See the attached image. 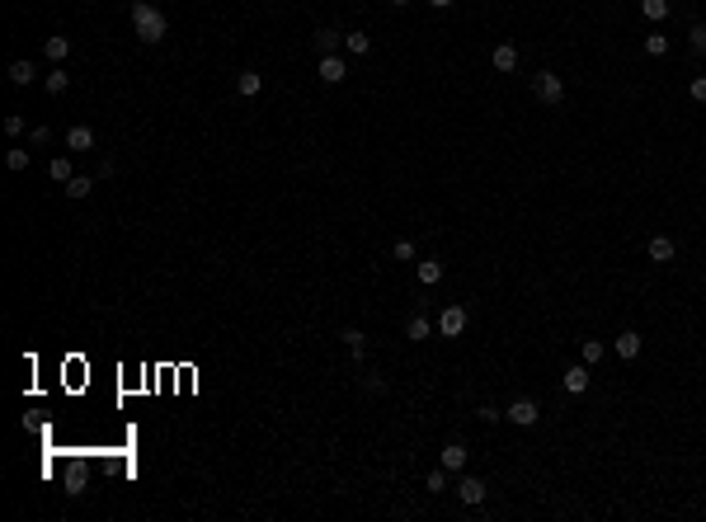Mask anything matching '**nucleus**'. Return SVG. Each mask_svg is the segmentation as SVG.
I'll use <instances>...</instances> for the list:
<instances>
[{
	"label": "nucleus",
	"instance_id": "28",
	"mask_svg": "<svg viewBox=\"0 0 706 522\" xmlns=\"http://www.w3.org/2000/svg\"><path fill=\"white\" fill-rule=\"evenodd\" d=\"M391 254H396V259H400V264H410V259H414V254H419V245H414V240H396V245H391Z\"/></svg>",
	"mask_w": 706,
	"mask_h": 522
},
{
	"label": "nucleus",
	"instance_id": "5",
	"mask_svg": "<svg viewBox=\"0 0 706 522\" xmlns=\"http://www.w3.org/2000/svg\"><path fill=\"white\" fill-rule=\"evenodd\" d=\"M462 330H466V311H462V306H443V316H438V334H443V339H457Z\"/></svg>",
	"mask_w": 706,
	"mask_h": 522
},
{
	"label": "nucleus",
	"instance_id": "31",
	"mask_svg": "<svg viewBox=\"0 0 706 522\" xmlns=\"http://www.w3.org/2000/svg\"><path fill=\"white\" fill-rule=\"evenodd\" d=\"M29 142H33V146H47V142H52V127H43V123H38V127L29 132Z\"/></svg>",
	"mask_w": 706,
	"mask_h": 522
},
{
	"label": "nucleus",
	"instance_id": "26",
	"mask_svg": "<svg viewBox=\"0 0 706 522\" xmlns=\"http://www.w3.org/2000/svg\"><path fill=\"white\" fill-rule=\"evenodd\" d=\"M603 353H608V348L598 344V339H584V348H580V358H584L589 367H598V363H603Z\"/></svg>",
	"mask_w": 706,
	"mask_h": 522
},
{
	"label": "nucleus",
	"instance_id": "22",
	"mask_svg": "<svg viewBox=\"0 0 706 522\" xmlns=\"http://www.w3.org/2000/svg\"><path fill=\"white\" fill-rule=\"evenodd\" d=\"M645 52H650V57H664V52H669V33H645Z\"/></svg>",
	"mask_w": 706,
	"mask_h": 522
},
{
	"label": "nucleus",
	"instance_id": "1",
	"mask_svg": "<svg viewBox=\"0 0 706 522\" xmlns=\"http://www.w3.org/2000/svg\"><path fill=\"white\" fill-rule=\"evenodd\" d=\"M132 29H137L141 43H165V33H170V19L160 15L156 5H146V0H132Z\"/></svg>",
	"mask_w": 706,
	"mask_h": 522
},
{
	"label": "nucleus",
	"instance_id": "34",
	"mask_svg": "<svg viewBox=\"0 0 706 522\" xmlns=\"http://www.w3.org/2000/svg\"><path fill=\"white\" fill-rule=\"evenodd\" d=\"M5 132H10V137H19V132H24V118H19V113H10V118H5Z\"/></svg>",
	"mask_w": 706,
	"mask_h": 522
},
{
	"label": "nucleus",
	"instance_id": "13",
	"mask_svg": "<svg viewBox=\"0 0 706 522\" xmlns=\"http://www.w3.org/2000/svg\"><path fill=\"white\" fill-rule=\"evenodd\" d=\"M433 330H438V325H433L429 316H410V320H405V339H414V344H424Z\"/></svg>",
	"mask_w": 706,
	"mask_h": 522
},
{
	"label": "nucleus",
	"instance_id": "18",
	"mask_svg": "<svg viewBox=\"0 0 706 522\" xmlns=\"http://www.w3.org/2000/svg\"><path fill=\"white\" fill-rule=\"evenodd\" d=\"M235 90H240L245 99H254L259 90H264V76H259V71H240V80H235Z\"/></svg>",
	"mask_w": 706,
	"mask_h": 522
},
{
	"label": "nucleus",
	"instance_id": "21",
	"mask_svg": "<svg viewBox=\"0 0 706 522\" xmlns=\"http://www.w3.org/2000/svg\"><path fill=\"white\" fill-rule=\"evenodd\" d=\"M419 283L424 287L443 283V259H419Z\"/></svg>",
	"mask_w": 706,
	"mask_h": 522
},
{
	"label": "nucleus",
	"instance_id": "6",
	"mask_svg": "<svg viewBox=\"0 0 706 522\" xmlns=\"http://www.w3.org/2000/svg\"><path fill=\"white\" fill-rule=\"evenodd\" d=\"M641 344H645V339L636 330H622L617 339H612V353H617L622 363H631V358H641Z\"/></svg>",
	"mask_w": 706,
	"mask_h": 522
},
{
	"label": "nucleus",
	"instance_id": "36",
	"mask_svg": "<svg viewBox=\"0 0 706 522\" xmlns=\"http://www.w3.org/2000/svg\"><path fill=\"white\" fill-rule=\"evenodd\" d=\"M429 5H433V10H452V0H429Z\"/></svg>",
	"mask_w": 706,
	"mask_h": 522
},
{
	"label": "nucleus",
	"instance_id": "4",
	"mask_svg": "<svg viewBox=\"0 0 706 522\" xmlns=\"http://www.w3.org/2000/svg\"><path fill=\"white\" fill-rule=\"evenodd\" d=\"M457 499L471 504V508L485 504V480H481V475H462V480H457Z\"/></svg>",
	"mask_w": 706,
	"mask_h": 522
},
{
	"label": "nucleus",
	"instance_id": "7",
	"mask_svg": "<svg viewBox=\"0 0 706 522\" xmlns=\"http://www.w3.org/2000/svg\"><path fill=\"white\" fill-rule=\"evenodd\" d=\"M320 80H325V85H344V80H348V66H344V57H339V52L320 57Z\"/></svg>",
	"mask_w": 706,
	"mask_h": 522
},
{
	"label": "nucleus",
	"instance_id": "33",
	"mask_svg": "<svg viewBox=\"0 0 706 522\" xmlns=\"http://www.w3.org/2000/svg\"><path fill=\"white\" fill-rule=\"evenodd\" d=\"M80 490H85V475L71 471V475H66V494H80Z\"/></svg>",
	"mask_w": 706,
	"mask_h": 522
},
{
	"label": "nucleus",
	"instance_id": "23",
	"mask_svg": "<svg viewBox=\"0 0 706 522\" xmlns=\"http://www.w3.org/2000/svg\"><path fill=\"white\" fill-rule=\"evenodd\" d=\"M94 184L85 179V174H76V179H66V198H90Z\"/></svg>",
	"mask_w": 706,
	"mask_h": 522
},
{
	"label": "nucleus",
	"instance_id": "25",
	"mask_svg": "<svg viewBox=\"0 0 706 522\" xmlns=\"http://www.w3.org/2000/svg\"><path fill=\"white\" fill-rule=\"evenodd\" d=\"M47 174H52L57 184H66V179H76V174H71V160H66V156H52V165H47Z\"/></svg>",
	"mask_w": 706,
	"mask_h": 522
},
{
	"label": "nucleus",
	"instance_id": "2",
	"mask_svg": "<svg viewBox=\"0 0 706 522\" xmlns=\"http://www.w3.org/2000/svg\"><path fill=\"white\" fill-rule=\"evenodd\" d=\"M504 419H509V424H518V428H532L537 419H542V405H537L532 396H523V400H514V405L504 410Z\"/></svg>",
	"mask_w": 706,
	"mask_h": 522
},
{
	"label": "nucleus",
	"instance_id": "35",
	"mask_svg": "<svg viewBox=\"0 0 706 522\" xmlns=\"http://www.w3.org/2000/svg\"><path fill=\"white\" fill-rule=\"evenodd\" d=\"M495 419H504V410H495V405H481V424H495Z\"/></svg>",
	"mask_w": 706,
	"mask_h": 522
},
{
	"label": "nucleus",
	"instance_id": "24",
	"mask_svg": "<svg viewBox=\"0 0 706 522\" xmlns=\"http://www.w3.org/2000/svg\"><path fill=\"white\" fill-rule=\"evenodd\" d=\"M641 15L655 19V24H659V19H669V0H641Z\"/></svg>",
	"mask_w": 706,
	"mask_h": 522
},
{
	"label": "nucleus",
	"instance_id": "11",
	"mask_svg": "<svg viewBox=\"0 0 706 522\" xmlns=\"http://www.w3.org/2000/svg\"><path fill=\"white\" fill-rule=\"evenodd\" d=\"M339 339H344V348L353 353V363H362V358H367V334H362L358 325H348V330L339 334Z\"/></svg>",
	"mask_w": 706,
	"mask_h": 522
},
{
	"label": "nucleus",
	"instance_id": "32",
	"mask_svg": "<svg viewBox=\"0 0 706 522\" xmlns=\"http://www.w3.org/2000/svg\"><path fill=\"white\" fill-rule=\"evenodd\" d=\"M688 95L697 99V104H706V76H697V80H692V85H688Z\"/></svg>",
	"mask_w": 706,
	"mask_h": 522
},
{
	"label": "nucleus",
	"instance_id": "20",
	"mask_svg": "<svg viewBox=\"0 0 706 522\" xmlns=\"http://www.w3.org/2000/svg\"><path fill=\"white\" fill-rule=\"evenodd\" d=\"M344 48L353 52V57H367V52H372V38L362 29H353V33H344Z\"/></svg>",
	"mask_w": 706,
	"mask_h": 522
},
{
	"label": "nucleus",
	"instance_id": "9",
	"mask_svg": "<svg viewBox=\"0 0 706 522\" xmlns=\"http://www.w3.org/2000/svg\"><path fill=\"white\" fill-rule=\"evenodd\" d=\"M311 43H315V52H320V57H329V52L344 48V33H339V29H315Z\"/></svg>",
	"mask_w": 706,
	"mask_h": 522
},
{
	"label": "nucleus",
	"instance_id": "8",
	"mask_svg": "<svg viewBox=\"0 0 706 522\" xmlns=\"http://www.w3.org/2000/svg\"><path fill=\"white\" fill-rule=\"evenodd\" d=\"M565 391H570V396H584V391H589V363L565 367Z\"/></svg>",
	"mask_w": 706,
	"mask_h": 522
},
{
	"label": "nucleus",
	"instance_id": "15",
	"mask_svg": "<svg viewBox=\"0 0 706 522\" xmlns=\"http://www.w3.org/2000/svg\"><path fill=\"white\" fill-rule=\"evenodd\" d=\"M66 151H94V132L85 123L71 127V132H66Z\"/></svg>",
	"mask_w": 706,
	"mask_h": 522
},
{
	"label": "nucleus",
	"instance_id": "30",
	"mask_svg": "<svg viewBox=\"0 0 706 522\" xmlns=\"http://www.w3.org/2000/svg\"><path fill=\"white\" fill-rule=\"evenodd\" d=\"M5 165H10L15 174H24V170H29V151H10V156H5Z\"/></svg>",
	"mask_w": 706,
	"mask_h": 522
},
{
	"label": "nucleus",
	"instance_id": "27",
	"mask_svg": "<svg viewBox=\"0 0 706 522\" xmlns=\"http://www.w3.org/2000/svg\"><path fill=\"white\" fill-rule=\"evenodd\" d=\"M688 48L697 52V57H706V24H692L688 29Z\"/></svg>",
	"mask_w": 706,
	"mask_h": 522
},
{
	"label": "nucleus",
	"instance_id": "14",
	"mask_svg": "<svg viewBox=\"0 0 706 522\" xmlns=\"http://www.w3.org/2000/svg\"><path fill=\"white\" fill-rule=\"evenodd\" d=\"M490 62H495V71H518V48L514 43H499V48L490 52Z\"/></svg>",
	"mask_w": 706,
	"mask_h": 522
},
{
	"label": "nucleus",
	"instance_id": "3",
	"mask_svg": "<svg viewBox=\"0 0 706 522\" xmlns=\"http://www.w3.org/2000/svg\"><path fill=\"white\" fill-rule=\"evenodd\" d=\"M532 90H537L542 104H561V99H565V80L556 76V71H542V76L532 80Z\"/></svg>",
	"mask_w": 706,
	"mask_h": 522
},
{
	"label": "nucleus",
	"instance_id": "37",
	"mask_svg": "<svg viewBox=\"0 0 706 522\" xmlns=\"http://www.w3.org/2000/svg\"><path fill=\"white\" fill-rule=\"evenodd\" d=\"M391 5H410V0H391Z\"/></svg>",
	"mask_w": 706,
	"mask_h": 522
},
{
	"label": "nucleus",
	"instance_id": "12",
	"mask_svg": "<svg viewBox=\"0 0 706 522\" xmlns=\"http://www.w3.org/2000/svg\"><path fill=\"white\" fill-rule=\"evenodd\" d=\"M43 52H47V62H52V66H66V57H71V38L57 33V38H47V43H43Z\"/></svg>",
	"mask_w": 706,
	"mask_h": 522
},
{
	"label": "nucleus",
	"instance_id": "16",
	"mask_svg": "<svg viewBox=\"0 0 706 522\" xmlns=\"http://www.w3.org/2000/svg\"><path fill=\"white\" fill-rule=\"evenodd\" d=\"M466 457H471L466 443H447L443 447V466H447V471H466Z\"/></svg>",
	"mask_w": 706,
	"mask_h": 522
},
{
	"label": "nucleus",
	"instance_id": "29",
	"mask_svg": "<svg viewBox=\"0 0 706 522\" xmlns=\"http://www.w3.org/2000/svg\"><path fill=\"white\" fill-rule=\"evenodd\" d=\"M424 485H429V494H443V490H447V466L429 471V480H424Z\"/></svg>",
	"mask_w": 706,
	"mask_h": 522
},
{
	"label": "nucleus",
	"instance_id": "17",
	"mask_svg": "<svg viewBox=\"0 0 706 522\" xmlns=\"http://www.w3.org/2000/svg\"><path fill=\"white\" fill-rule=\"evenodd\" d=\"M33 80H38V66L33 62H24V57L10 62V85H33Z\"/></svg>",
	"mask_w": 706,
	"mask_h": 522
},
{
	"label": "nucleus",
	"instance_id": "19",
	"mask_svg": "<svg viewBox=\"0 0 706 522\" xmlns=\"http://www.w3.org/2000/svg\"><path fill=\"white\" fill-rule=\"evenodd\" d=\"M43 85H47V95H66V85H71V76H66V66H52L43 76Z\"/></svg>",
	"mask_w": 706,
	"mask_h": 522
},
{
	"label": "nucleus",
	"instance_id": "10",
	"mask_svg": "<svg viewBox=\"0 0 706 522\" xmlns=\"http://www.w3.org/2000/svg\"><path fill=\"white\" fill-rule=\"evenodd\" d=\"M674 254H678L674 236H655L650 240V264H674Z\"/></svg>",
	"mask_w": 706,
	"mask_h": 522
}]
</instances>
